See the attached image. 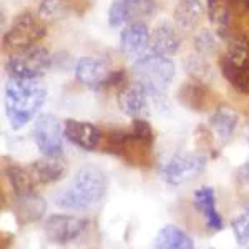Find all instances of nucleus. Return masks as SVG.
I'll return each mask as SVG.
<instances>
[{"mask_svg": "<svg viewBox=\"0 0 249 249\" xmlns=\"http://www.w3.org/2000/svg\"><path fill=\"white\" fill-rule=\"evenodd\" d=\"M47 90L38 78H10L3 93L5 115L14 130H20L38 113Z\"/></svg>", "mask_w": 249, "mask_h": 249, "instance_id": "nucleus-1", "label": "nucleus"}, {"mask_svg": "<svg viewBox=\"0 0 249 249\" xmlns=\"http://www.w3.org/2000/svg\"><path fill=\"white\" fill-rule=\"evenodd\" d=\"M108 188L107 176L93 166H85L75 175L71 186L55 198V204L63 210L85 211L103 199Z\"/></svg>", "mask_w": 249, "mask_h": 249, "instance_id": "nucleus-2", "label": "nucleus"}, {"mask_svg": "<svg viewBox=\"0 0 249 249\" xmlns=\"http://www.w3.org/2000/svg\"><path fill=\"white\" fill-rule=\"evenodd\" d=\"M133 77L138 85H142L153 102L164 98V93L170 88L175 78V63L171 58L158 53L142 55L133 63Z\"/></svg>", "mask_w": 249, "mask_h": 249, "instance_id": "nucleus-3", "label": "nucleus"}, {"mask_svg": "<svg viewBox=\"0 0 249 249\" xmlns=\"http://www.w3.org/2000/svg\"><path fill=\"white\" fill-rule=\"evenodd\" d=\"M45 34L47 29L38 15H35L34 12H23L14 20L10 29L7 30L3 43L10 52L20 53V52H25L34 47L38 40L45 37Z\"/></svg>", "mask_w": 249, "mask_h": 249, "instance_id": "nucleus-4", "label": "nucleus"}, {"mask_svg": "<svg viewBox=\"0 0 249 249\" xmlns=\"http://www.w3.org/2000/svg\"><path fill=\"white\" fill-rule=\"evenodd\" d=\"M53 67V57L43 47H32L20 52L5 63L10 78H40Z\"/></svg>", "mask_w": 249, "mask_h": 249, "instance_id": "nucleus-5", "label": "nucleus"}, {"mask_svg": "<svg viewBox=\"0 0 249 249\" xmlns=\"http://www.w3.org/2000/svg\"><path fill=\"white\" fill-rule=\"evenodd\" d=\"M206 163L208 161L203 155L183 151V153L173 155L166 163H163V166L160 168V176L168 184L178 186L201 175L206 168Z\"/></svg>", "mask_w": 249, "mask_h": 249, "instance_id": "nucleus-6", "label": "nucleus"}, {"mask_svg": "<svg viewBox=\"0 0 249 249\" xmlns=\"http://www.w3.org/2000/svg\"><path fill=\"white\" fill-rule=\"evenodd\" d=\"M63 136V126L55 115L45 113L35 120L32 138L43 156H62Z\"/></svg>", "mask_w": 249, "mask_h": 249, "instance_id": "nucleus-7", "label": "nucleus"}, {"mask_svg": "<svg viewBox=\"0 0 249 249\" xmlns=\"http://www.w3.org/2000/svg\"><path fill=\"white\" fill-rule=\"evenodd\" d=\"M155 0H111L108 9V25L122 27L133 22H143V20L153 17L156 14Z\"/></svg>", "mask_w": 249, "mask_h": 249, "instance_id": "nucleus-8", "label": "nucleus"}, {"mask_svg": "<svg viewBox=\"0 0 249 249\" xmlns=\"http://www.w3.org/2000/svg\"><path fill=\"white\" fill-rule=\"evenodd\" d=\"M88 228V221L70 214H52L43 224L47 239L53 244H68L77 241Z\"/></svg>", "mask_w": 249, "mask_h": 249, "instance_id": "nucleus-9", "label": "nucleus"}, {"mask_svg": "<svg viewBox=\"0 0 249 249\" xmlns=\"http://www.w3.org/2000/svg\"><path fill=\"white\" fill-rule=\"evenodd\" d=\"M111 71L113 70L108 67L107 60L103 58L83 57L75 65V77L83 87L91 88V90H100V88L108 87Z\"/></svg>", "mask_w": 249, "mask_h": 249, "instance_id": "nucleus-10", "label": "nucleus"}, {"mask_svg": "<svg viewBox=\"0 0 249 249\" xmlns=\"http://www.w3.org/2000/svg\"><path fill=\"white\" fill-rule=\"evenodd\" d=\"M150 100L151 96L146 93V90L133 83L131 87L123 88L118 93V107L124 115L131 118H146L150 115Z\"/></svg>", "mask_w": 249, "mask_h": 249, "instance_id": "nucleus-11", "label": "nucleus"}, {"mask_svg": "<svg viewBox=\"0 0 249 249\" xmlns=\"http://www.w3.org/2000/svg\"><path fill=\"white\" fill-rule=\"evenodd\" d=\"M150 30L144 22L128 23L120 34V50L126 57H142L150 47Z\"/></svg>", "mask_w": 249, "mask_h": 249, "instance_id": "nucleus-12", "label": "nucleus"}, {"mask_svg": "<svg viewBox=\"0 0 249 249\" xmlns=\"http://www.w3.org/2000/svg\"><path fill=\"white\" fill-rule=\"evenodd\" d=\"M63 135L68 142L77 144L85 151H93L100 143L102 133L90 122H80V120H67L63 123Z\"/></svg>", "mask_w": 249, "mask_h": 249, "instance_id": "nucleus-13", "label": "nucleus"}, {"mask_svg": "<svg viewBox=\"0 0 249 249\" xmlns=\"http://www.w3.org/2000/svg\"><path fill=\"white\" fill-rule=\"evenodd\" d=\"M193 204L203 214L204 223L211 231L223 230V218L216 210V195L211 186H203L193 195Z\"/></svg>", "mask_w": 249, "mask_h": 249, "instance_id": "nucleus-14", "label": "nucleus"}, {"mask_svg": "<svg viewBox=\"0 0 249 249\" xmlns=\"http://www.w3.org/2000/svg\"><path fill=\"white\" fill-rule=\"evenodd\" d=\"M37 184H52L67 175V164L60 156H43L29 168Z\"/></svg>", "mask_w": 249, "mask_h": 249, "instance_id": "nucleus-15", "label": "nucleus"}, {"mask_svg": "<svg viewBox=\"0 0 249 249\" xmlns=\"http://www.w3.org/2000/svg\"><path fill=\"white\" fill-rule=\"evenodd\" d=\"M179 47H181V37L171 23L161 22L155 27L150 37V48L153 53L170 57L179 50Z\"/></svg>", "mask_w": 249, "mask_h": 249, "instance_id": "nucleus-16", "label": "nucleus"}, {"mask_svg": "<svg viewBox=\"0 0 249 249\" xmlns=\"http://www.w3.org/2000/svg\"><path fill=\"white\" fill-rule=\"evenodd\" d=\"M14 211L17 216L18 223L29 224L35 223L45 214L47 211V203L37 193H29V195L15 196L14 201Z\"/></svg>", "mask_w": 249, "mask_h": 249, "instance_id": "nucleus-17", "label": "nucleus"}, {"mask_svg": "<svg viewBox=\"0 0 249 249\" xmlns=\"http://www.w3.org/2000/svg\"><path fill=\"white\" fill-rule=\"evenodd\" d=\"M153 248L158 249H195V241L181 228L175 224L163 226L153 241Z\"/></svg>", "mask_w": 249, "mask_h": 249, "instance_id": "nucleus-18", "label": "nucleus"}, {"mask_svg": "<svg viewBox=\"0 0 249 249\" xmlns=\"http://www.w3.org/2000/svg\"><path fill=\"white\" fill-rule=\"evenodd\" d=\"M238 126V113L230 108H219L210 116V128L221 143H226Z\"/></svg>", "mask_w": 249, "mask_h": 249, "instance_id": "nucleus-19", "label": "nucleus"}, {"mask_svg": "<svg viewBox=\"0 0 249 249\" xmlns=\"http://www.w3.org/2000/svg\"><path fill=\"white\" fill-rule=\"evenodd\" d=\"M221 73L238 91L249 93V60L236 63L224 57L221 60Z\"/></svg>", "mask_w": 249, "mask_h": 249, "instance_id": "nucleus-20", "label": "nucleus"}, {"mask_svg": "<svg viewBox=\"0 0 249 249\" xmlns=\"http://www.w3.org/2000/svg\"><path fill=\"white\" fill-rule=\"evenodd\" d=\"M203 14H204V7L201 0H179L173 17H175V22L181 29L191 30L203 18Z\"/></svg>", "mask_w": 249, "mask_h": 249, "instance_id": "nucleus-21", "label": "nucleus"}, {"mask_svg": "<svg viewBox=\"0 0 249 249\" xmlns=\"http://www.w3.org/2000/svg\"><path fill=\"white\" fill-rule=\"evenodd\" d=\"M178 100L190 110L201 111L206 105V88L201 85V82H196V80L186 82L179 88Z\"/></svg>", "mask_w": 249, "mask_h": 249, "instance_id": "nucleus-22", "label": "nucleus"}, {"mask_svg": "<svg viewBox=\"0 0 249 249\" xmlns=\"http://www.w3.org/2000/svg\"><path fill=\"white\" fill-rule=\"evenodd\" d=\"M5 175L15 196L34 193V188L37 183H35L30 170H23V168H18V166H9L5 170Z\"/></svg>", "mask_w": 249, "mask_h": 249, "instance_id": "nucleus-23", "label": "nucleus"}, {"mask_svg": "<svg viewBox=\"0 0 249 249\" xmlns=\"http://www.w3.org/2000/svg\"><path fill=\"white\" fill-rule=\"evenodd\" d=\"M184 68L191 75L193 80L201 83H210L213 80V70L210 63L206 62V57L203 55H190L184 62Z\"/></svg>", "mask_w": 249, "mask_h": 249, "instance_id": "nucleus-24", "label": "nucleus"}, {"mask_svg": "<svg viewBox=\"0 0 249 249\" xmlns=\"http://www.w3.org/2000/svg\"><path fill=\"white\" fill-rule=\"evenodd\" d=\"M130 133H131V138L135 140L138 146L144 148V150H150V148L153 146V142H155L153 128H151V124L144 118H135Z\"/></svg>", "mask_w": 249, "mask_h": 249, "instance_id": "nucleus-25", "label": "nucleus"}, {"mask_svg": "<svg viewBox=\"0 0 249 249\" xmlns=\"http://www.w3.org/2000/svg\"><path fill=\"white\" fill-rule=\"evenodd\" d=\"M231 228L239 246H244V244L249 243V206L244 208V211L232 219Z\"/></svg>", "mask_w": 249, "mask_h": 249, "instance_id": "nucleus-26", "label": "nucleus"}, {"mask_svg": "<svg viewBox=\"0 0 249 249\" xmlns=\"http://www.w3.org/2000/svg\"><path fill=\"white\" fill-rule=\"evenodd\" d=\"M195 48L203 57H211L216 52V48H218L214 35H213L210 30H201L195 37Z\"/></svg>", "mask_w": 249, "mask_h": 249, "instance_id": "nucleus-27", "label": "nucleus"}, {"mask_svg": "<svg viewBox=\"0 0 249 249\" xmlns=\"http://www.w3.org/2000/svg\"><path fill=\"white\" fill-rule=\"evenodd\" d=\"M65 10V0H43L40 5V15L43 18H57Z\"/></svg>", "mask_w": 249, "mask_h": 249, "instance_id": "nucleus-28", "label": "nucleus"}, {"mask_svg": "<svg viewBox=\"0 0 249 249\" xmlns=\"http://www.w3.org/2000/svg\"><path fill=\"white\" fill-rule=\"evenodd\" d=\"M231 7L238 9L241 12H248L249 10V0H226Z\"/></svg>", "mask_w": 249, "mask_h": 249, "instance_id": "nucleus-29", "label": "nucleus"}, {"mask_svg": "<svg viewBox=\"0 0 249 249\" xmlns=\"http://www.w3.org/2000/svg\"><path fill=\"white\" fill-rule=\"evenodd\" d=\"M238 176H239V179L243 183L249 184V161H246V163L243 164V166L239 168V170H238Z\"/></svg>", "mask_w": 249, "mask_h": 249, "instance_id": "nucleus-30", "label": "nucleus"}]
</instances>
